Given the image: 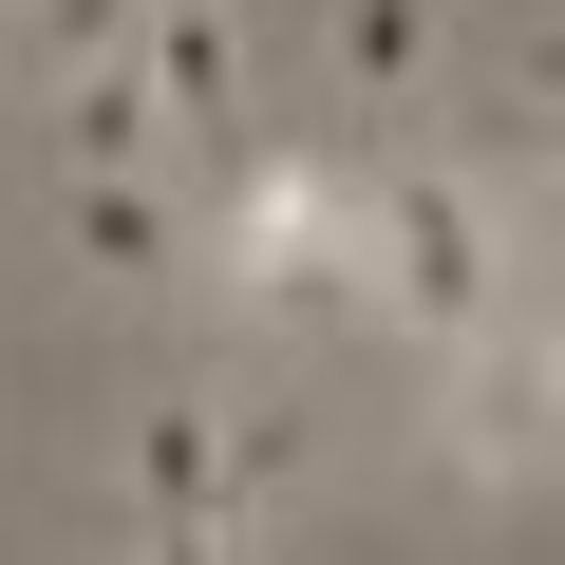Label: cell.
Listing matches in <instances>:
<instances>
[{"instance_id": "obj_10", "label": "cell", "mask_w": 565, "mask_h": 565, "mask_svg": "<svg viewBox=\"0 0 565 565\" xmlns=\"http://www.w3.org/2000/svg\"><path fill=\"white\" fill-rule=\"evenodd\" d=\"M132 20H151V0H0V39H20L39 76H76V57H132Z\"/></svg>"}, {"instance_id": "obj_6", "label": "cell", "mask_w": 565, "mask_h": 565, "mask_svg": "<svg viewBox=\"0 0 565 565\" xmlns=\"http://www.w3.org/2000/svg\"><path fill=\"white\" fill-rule=\"evenodd\" d=\"M132 76L170 95V132H245V20H226V0H151Z\"/></svg>"}, {"instance_id": "obj_7", "label": "cell", "mask_w": 565, "mask_h": 565, "mask_svg": "<svg viewBox=\"0 0 565 565\" xmlns=\"http://www.w3.org/2000/svg\"><path fill=\"white\" fill-rule=\"evenodd\" d=\"M189 132H170V95L132 76V57H76L57 76V170H170Z\"/></svg>"}, {"instance_id": "obj_1", "label": "cell", "mask_w": 565, "mask_h": 565, "mask_svg": "<svg viewBox=\"0 0 565 565\" xmlns=\"http://www.w3.org/2000/svg\"><path fill=\"white\" fill-rule=\"evenodd\" d=\"M359 302H377L415 359L509 340V207H490L471 170H377V189H359Z\"/></svg>"}, {"instance_id": "obj_2", "label": "cell", "mask_w": 565, "mask_h": 565, "mask_svg": "<svg viewBox=\"0 0 565 565\" xmlns=\"http://www.w3.org/2000/svg\"><path fill=\"white\" fill-rule=\"evenodd\" d=\"M207 282H226L245 321H340V302H359V170L245 151V189H226V226H207Z\"/></svg>"}, {"instance_id": "obj_3", "label": "cell", "mask_w": 565, "mask_h": 565, "mask_svg": "<svg viewBox=\"0 0 565 565\" xmlns=\"http://www.w3.org/2000/svg\"><path fill=\"white\" fill-rule=\"evenodd\" d=\"M434 471H452V490H490V509L565 471V415H546L527 340H452V359H434Z\"/></svg>"}, {"instance_id": "obj_11", "label": "cell", "mask_w": 565, "mask_h": 565, "mask_svg": "<svg viewBox=\"0 0 565 565\" xmlns=\"http://www.w3.org/2000/svg\"><path fill=\"white\" fill-rule=\"evenodd\" d=\"M527 377H546V415H565V321H527Z\"/></svg>"}, {"instance_id": "obj_4", "label": "cell", "mask_w": 565, "mask_h": 565, "mask_svg": "<svg viewBox=\"0 0 565 565\" xmlns=\"http://www.w3.org/2000/svg\"><path fill=\"white\" fill-rule=\"evenodd\" d=\"M132 527L151 546H245L226 527V377H151V415H132Z\"/></svg>"}, {"instance_id": "obj_8", "label": "cell", "mask_w": 565, "mask_h": 565, "mask_svg": "<svg viewBox=\"0 0 565 565\" xmlns=\"http://www.w3.org/2000/svg\"><path fill=\"white\" fill-rule=\"evenodd\" d=\"M321 76L340 95H415L434 76V0H340V20H321Z\"/></svg>"}, {"instance_id": "obj_9", "label": "cell", "mask_w": 565, "mask_h": 565, "mask_svg": "<svg viewBox=\"0 0 565 565\" xmlns=\"http://www.w3.org/2000/svg\"><path fill=\"white\" fill-rule=\"evenodd\" d=\"M302 471H321L302 415H282V396H226V527H245V546H264V509L302 490Z\"/></svg>"}, {"instance_id": "obj_5", "label": "cell", "mask_w": 565, "mask_h": 565, "mask_svg": "<svg viewBox=\"0 0 565 565\" xmlns=\"http://www.w3.org/2000/svg\"><path fill=\"white\" fill-rule=\"evenodd\" d=\"M57 264L114 282V302H151V282L189 264V189H170V170H76V189H57Z\"/></svg>"}]
</instances>
